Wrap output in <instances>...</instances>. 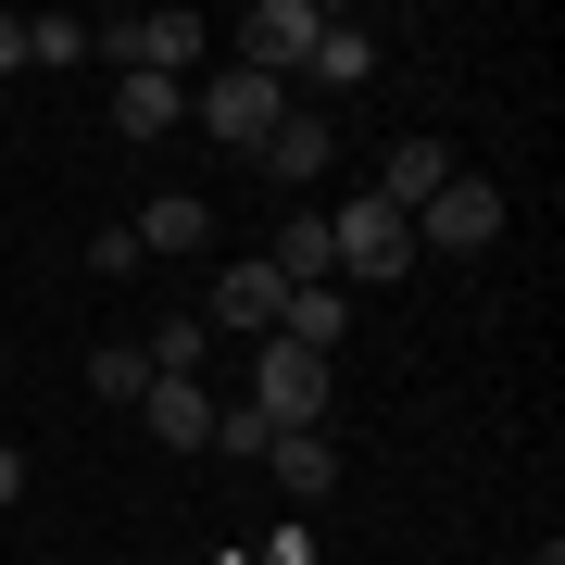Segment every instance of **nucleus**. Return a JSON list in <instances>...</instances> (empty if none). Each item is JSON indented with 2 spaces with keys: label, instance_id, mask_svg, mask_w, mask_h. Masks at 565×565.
<instances>
[{
  "label": "nucleus",
  "instance_id": "f03ea898",
  "mask_svg": "<svg viewBox=\"0 0 565 565\" xmlns=\"http://www.w3.org/2000/svg\"><path fill=\"white\" fill-rule=\"evenodd\" d=\"M327 390H340V364H315L289 340H252V390H239V403L264 427H327Z\"/></svg>",
  "mask_w": 565,
  "mask_h": 565
},
{
  "label": "nucleus",
  "instance_id": "423d86ee",
  "mask_svg": "<svg viewBox=\"0 0 565 565\" xmlns=\"http://www.w3.org/2000/svg\"><path fill=\"white\" fill-rule=\"evenodd\" d=\"M277 315H289V277H277L264 252H239V264L214 277V302H202L214 340H277Z\"/></svg>",
  "mask_w": 565,
  "mask_h": 565
},
{
  "label": "nucleus",
  "instance_id": "412c9836",
  "mask_svg": "<svg viewBox=\"0 0 565 565\" xmlns=\"http://www.w3.org/2000/svg\"><path fill=\"white\" fill-rule=\"evenodd\" d=\"M0 76H25V13H0Z\"/></svg>",
  "mask_w": 565,
  "mask_h": 565
},
{
  "label": "nucleus",
  "instance_id": "7ed1b4c3",
  "mask_svg": "<svg viewBox=\"0 0 565 565\" xmlns=\"http://www.w3.org/2000/svg\"><path fill=\"white\" fill-rule=\"evenodd\" d=\"M88 51H114L126 76H177L189 88V63L214 51V25L202 13H126V25H88Z\"/></svg>",
  "mask_w": 565,
  "mask_h": 565
},
{
  "label": "nucleus",
  "instance_id": "6e6552de",
  "mask_svg": "<svg viewBox=\"0 0 565 565\" xmlns=\"http://www.w3.org/2000/svg\"><path fill=\"white\" fill-rule=\"evenodd\" d=\"M327 151H340V139H327V114H315V102H289L277 126H264V151H252V163H264L277 189H315V177H327Z\"/></svg>",
  "mask_w": 565,
  "mask_h": 565
},
{
  "label": "nucleus",
  "instance_id": "39448f33",
  "mask_svg": "<svg viewBox=\"0 0 565 565\" xmlns=\"http://www.w3.org/2000/svg\"><path fill=\"white\" fill-rule=\"evenodd\" d=\"M315 39H327L315 0H252V13H239V63H252V76H277V88L315 63Z\"/></svg>",
  "mask_w": 565,
  "mask_h": 565
},
{
  "label": "nucleus",
  "instance_id": "aec40b11",
  "mask_svg": "<svg viewBox=\"0 0 565 565\" xmlns=\"http://www.w3.org/2000/svg\"><path fill=\"white\" fill-rule=\"evenodd\" d=\"M252 565H315V527H302V515H289V527H264V553H252Z\"/></svg>",
  "mask_w": 565,
  "mask_h": 565
},
{
  "label": "nucleus",
  "instance_id": "4be33fe9",
  "mask_svg": "<svg viewBox=\"0 0 565 565\" xmlns=\"http://www.w3.org/2000/svg\"><path fill=\"white\" fill-rule=\"evenodd\" d=\"M13 490H25V452H13V440H0V503H13Z\"/></svg>",
  "mask_w": 565,
  "mask_h": 565
},
{
  "label": "nucleus",
  "instance_id": "a211bd4d",
  "mask_svg": "<svg viewBox=\"0 0 565 565\" xmlns=\"http://www.w3.org/2000/svg\"><path fill=\"white\" fill-rule=\"evenodd\" d=\"M88 390H102V403H139V390H151V352L139 340H102V352H88Z\"/></svg>",
  "mask_w": 565,
  "mask_h": 565
},
{
  "label": "nucleus",
  "instance_id": "1a4fd4ad",
  "mask_svg": "<svg viewBox=\"0 0 565 565\" xmlns=\"http://www.w3.org/2000/svg\"><path fill=\"white\" fill-rule=\"evenodd\" d=\"M264 478H277L289 503H327V490H340V440H327V427H277V440H264Z\"/></svg>",
  "mask_w": 565,
  "mask_h": 565
},
{
  "label": "nucleus",
  "instance_id": "9d476101",
  "mask_svg": "<svg viewBox=\"0 0 565 565\" xmlns=\"http://www.w3.org/2000/svg\"><path fill=\"white\" fill-rule=\"evenodd\" d=\"M277 340H289V352H315V364H340V340H352V289H340V277H315V289H289V315H277Z\"/></svg>",
  "mask_w": 565,
  "mask_h": 565
},
{
  "label": "nucleus",
  "instance_id": "9b49d317",
  "mask_svg": "<svg viewBox=\"0 0 565 565\" xmlns=\"http://www.w3.org/2000/svg\"><path fill=\"white\" fill-rule=\"evenodd\" d=\"M214 415H226V403H214L202 377H151V390H139V427H151V440H177V452H202Z\"/></svg>",
  "mask_w": 565,
  "mask_h": 565
},
{
  "label": "nucleus",
  "instance_id": "f8f14e48",
  "mask_svg": "<svg viewBox=\"0 0 565 565\" xmlns=\"http://www.w3.org/2000/svg\"><path fill=\"white\" fill-rule=\"evenodd\" d=\"M440 177H452V151H440V139H390V163H377V202L415 226L427 202H440Z\"/></svg>",
  "mask_w": 565,
  "mask_h": 565
},
{
  "label": "nucleus",
  "instance_id": "f3484780",
  "mask_svg": "<svg viewBox=\"0 0 565 565\" xmlns=\"http://www.w3.org/2000/svg\"><path fill=\"white\" fill-rule=\"evenodd\" d=\"M264 264H277L289 289H315V277H340V264H327V214H289L277 239H264Z\"/></svg>",
  "mask_w": 565,
  "mask_h": 565
},
{
  "label": "nucleus",
  "instance_id": "f257e3e1",
  "mask_svg": "<svg viewBox=\"0 0 565 565\" xmlns=\"http://www.w3.org/2000/svg\"><path fill=\"white\" fill-rule=\"evenodd\" d=\"M327 264H340V289H390L415 264V226L377 202V189H352L340 214H327Z\"/></svg>",
  "mask_w": 565,
  "mask_h": 565
},
{
  "label": "nucleus",
  "instance_id": "2eb2a0df",
  "mask_svg": "<svg viewBox=\"0 0 565 565\" xmlns=\"http://www.w3.org/2000/svg\"><path fill=\"white\" fill-rule=\"evenodd\" d=\"M364 76H377V39L327 13V39H315V63H302V88H364Z\"/></svg>",
  "mask_w": 565,
  "mask_h": 565
},
{
  "label": "nucleus",
  "instance_id": "0eeeda50",
  "mask_svg": "<svg viewBox=\"0 0 565 565\" xmlns=\"http://www.w3.org/2000/svg\"><path fill=\"white\" fill-rule=\"evenodd\" d=\"M490 239H503V189L452 163V177H440V202L415 214V252H490Z\"/></svg>",
  "mask_w": 565,
  "mask_h": 565
},
{
  "label": "nucleus",
  "instance_id": "20e7f679",
  "mask_svg": "<svg viewBox=\"0 0 565 565\" xmlns=\"http://www.w3.org/2000/svg\"><path fill=\"white\" fill-rule=\"evenodd\" d=\"M277 114H289V88L252 76V63H226V76L189 88V126H202V139H226V151H264V126H277Z\"/></svg>",
  "mask_w": 565,
  "mask_h": 565
},
{
  "label": "nucleus",
  "instance_id": "ddd939ff",
  "mask_svg": "<svg viewBox=\"0 0 565 565\" xmlns=\"http://www.w3.org/2000/svg\"><path fill=\"white\" fill-rule=\"evenodd\" d=\"M163 126H189V88L177 76H114V139H163Z\"/></svg>",
  "mask_w": 565,
  "mask_h": 565
},
{
  "label": "nucleus",
  "instance_id": "dca6fc26",
  "mask_svg": "<svg viewBox=\"0 0 565 565\" xmlns=\"http://www.w3.org/2000/svg\"><path fill=\"white\" fill-rule=\"evenodd\" d=\"M139 352H151V377H202V364H214L226 340H214V327H202V315H163V327H151V340H139Z\"/></svg>",
  "mask_w": 565,
  "mask_h": 565
},
{
  "label": "nucleus",
  "instance_id": "4468645a",
  "mask_svg": "<svg viewBox=\"0 0 565 565\" xmlns=\"http://www.w3.org/2000/svg\"><path fill=\"white\" fill-rule=\"evenodd\" d=\"M126 239H139V252H202V239H214V214L189 202V189H163V202H139V226H126Z\"/></svg>",
  "mask_w": 565,
  "mask_h": 565
},
{
  "label": "nucleus",
  "instance_id": "6ab92c4d",
  "mask_svg": "<svg viewBox=\"0 0 565 565\" xmlns=\"http://www.w3.org/2000/svg\"><path fill=\"white\" fill-rule=\"evenodd\" d=\"M25 63H88V25L76 13H39V25H25Z\"/></svg>",
  "mask_w": 565,
  "mask_h": 565
},
{
  "label": "nucleus",
  "instance_id": "5701e85b",
  "mask_svg": "<svg viewBox=\"0 0 565 565\" xmlns=\"http://www.w3.org/2000/svg\"><path fill=\"white\" fill-rule=\"evenodd\" d=\"M202 565H252V553H202Z\"/></svg>",
  "mask_w": 565,
  "mask_h": 565
}]
</instances>
